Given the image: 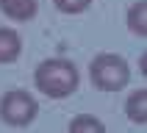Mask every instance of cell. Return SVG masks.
Here are the masks:
<instances>
[{"mask_svg":"<svg viewBox=\"0 0 147 133\" xmlns=\"http://www.w3.org/2000/svg\"><path fill=\"white\" fill-rule=\"evenodd\" d=\"M39 11L36 0H0V14H6L11 22H31Z\"/></svg>","mask_w":147,"mask_h":133,"instance_id":"cell-4","label":"cell"},{"mask_svg":"<svg viewBox=\"0 0 147 133\" xmlns=\"http://www.w3.org/2000/svg\"><path fill=\"white\" fill-rule=\"evenodd\" d=\"M81 72L69 58H45L33 69V86L50 100H64L72 91H78Z\"/></svg>","mask_w":147,"mask_h":133,"instance_id":"cell-1","label":"cell"},{"mask_svg":"<svg viewBox=\"0 0 147 133\" xmlns=\"http://www.w3.org/2000/svg\"><path fill=\"white\" fill-rule=\"evenodd\" d=\"M128 28L133 36L144 39L147 36V0H136L128 8Z\"/></svg>","mask_w":147,"mask_h":133,"instance_id":"cell-7","label":"cell"},{"mask_svg":"<svg viewBox=\"0 0 147 133\" xmlns=\"http://www.w3.org/2000/svg\"><path fill=\"white\" fill-rule=\"evenodd\" d=\"M22 56V36L14 28H0V64H14Z\"/></svg>","mask_w":147,"mask_h":133,"instance_id":"cell-5","label":"cell"},{"mask_svg":"<svg viewBox=\"0 0 147 133\" xmlns=\"http://www.w3.org/2000/svg\"><path fill=\"white\" fill-rule=\"evenodd\" d=\"M39 114V103L31 91L25 89H11L0 100V122L8 128H28Z\"/></svg>","mask_w":147,"mask_h":133,"instance_id":"cell-3","label":"cell"},{"mask_svg":"<svg viewBox=\"0 0 147 133\" xmlns=\"http://www.w3.org/2000/svg\"><path fill=\"white\" fill-rule=\"evenodd\" d=\"M69 130H72V133H83V130L103 133V130H106V125L100 122V119H94V116H89V114H78L72 122H69Z\"/></svg>","mask_w":147,"mask_h":133,"instance_id":"cell-8","label":"cell"},{"mask_svg":"<svg viewBox=\"0 0 147 133\" xmlns=\"http://www.w3.org/2000/svg\"><path fill=\"white\" fill-rule=\"evenodd\" d=\"M89 78L100 91H122L131 83V66L117 53H100L89 64Z\"/></svg>","mask_w":147,"mask_h":133,"instance_id":"cell-2","label":"cell"},{"mask_svg":"<svg viewBox=\"0 0 147 133\" xmlns=\"http://www.w3.org/2000/svg\"><path fill=\"white\" fill-rule=\"evenodd\" d=\"M125 114H128V119L133 125H139V128L147 125V89H136V91L128 94V100H125Z\"/></svg>","mask_w":147,"mask_h":133,"instance_id":"cell-6","label":"cell"},{"mask_svg":"<svg viewBox=\"0 0 147 133\" xmlns=\"http://www.w3.org/2000/svg\"><path fill=\"white\" fill-rule=\"evenodd\" d=\"M53 6L61 11V14H83V11H89L92 0H53Z\"/></svg>","mask_w":147,"mask_h":133,"instance_id":"cell-9","label":"cell"}]
</instances>
